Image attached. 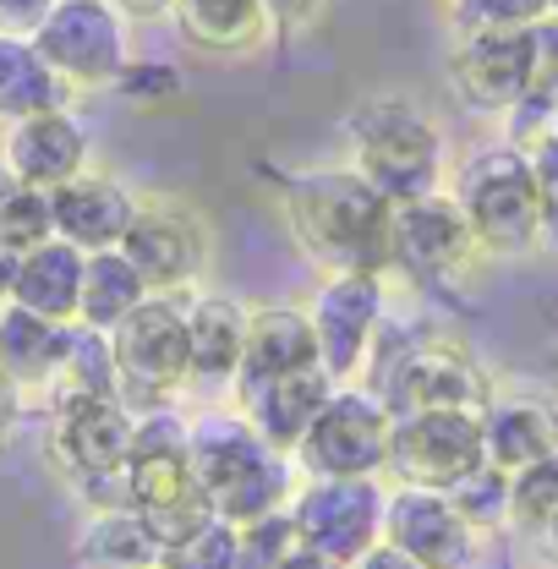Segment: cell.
Wrapping results in <instances>:
<instances>
[{
  "label": "cell",
  "instance_id": "obj_2",
  "mask_svg": "<svg viewBox=\"0 0 558 569\" xmlns=\"http://www.w3.org/2000/svg\"><path fill=\"white\" fill-rule=\"evenodd\" d=\"M127 509L148 526L159 548H176L198 526H209V493L192 471V427L176 417H148L132 432V460H127Z\"/></svg>",
  "mask_w": 558,
  "mask_h": 569
},
{
  "label": "cell",
  "instance_id": "obj_46",
  "mask_svg": "<svg viewBox=\"0 0 558 569\" xmlns=\"http://www.w3.org/2000/svg\"><path fill=\"white\" fill-rule=\"evenodd\" d=\"M542 542H548V548H554V553H558V515H554V520H548V531H542Z\"/></svg>",
  "mask_w": 558,
  "mask_h": 569
},
{
  "label": "cell",
  "instance_id": "obj_43",
  "mask_svg": "<svg viewBox=\"0 0 558 569\" xmlns=\"http://www.w3.org/2000/svg\"><path fill=\"white\" fill-rule=\"evenodd\" d=\"M275 569H340V565H329V559H318V553H307V548H290Z\"/></svg>",
  "mask_w": 558,
  "mask_h": 569
},
{
  "label": "cell",
  "instance_id": "obj_16",
  "mask_svg": "<svg viewBox=\"0 0 558 569\" xmlns=\"http://www.w3.org/2000/svg\"><path fill=\"white\" fill-rule=\"evenodd\" d=\"M383 542L427 569H466L477 548V526L455 509L449 493L400 488L395 498H383Z\"/></svg>",
  "mask_w": 558,
  "mask_h": 569
},
{
  "label": "cell",
  "instance_id": "obj_8",
  "mask_svg": "<svg viewBox=\"0 0 558 569\" xmlns=\"http://www.w3.org/2000/svg\"><path fill=\"white\" fill-rule=\"evenodd\" d=\"M389 406L378 395L340 389L323 400V411L301 432L296 455L318 482H350V477H372L389 460Z\"/></svg>",
  "mask_w": 558,
  "mask_h": 569
},
{
  "label": "cell",
  "instance_id": "obj_33",
  "mask_svg": "<svg viewBox=\"0 0 558 569\" xmlns=\"http://www.w3.org/2000/svg\"><path fill=\"white\" fill-rule=\"evenodd\" d=\"M236 553H241V526H230V520L213 515L209 526H198L192 537H181L176 548H165L159 569H236Z\"/></svg>",
  "mask_w": 558,
  "mask_h": 569
},
{
  "label": "cell",
  "instance_id": "obj_32",
  "mask_svg": "<svg viewBox=\"0 0 558 569\" xmlns=\"http://www.w3.org/2000/svg\"><path fill=\"white\" fill-rule=\"evenodd\" d=\"M554 515H558V449L548 460H537V466L509 477V526L542 537Z\"/></svg>",
  "mask_w": 558,
  "mask_h": 569
},
{
  "label": "cell",
  "instance_id": "obj_36",
  "mask_svg": "<svg viewBox=\"0 0 558 569\" xmlns=\"http://www.w3.org/2000/svg\"><path fill=\"white\" fill-rule=\"evenodd\" d=\"M449 498H455V509H460L471 526L509 520V477H504V471H492V466H482L477 477H466Z\"/></svg>",
  "mask_w": 558,
  "mask_h": 569
},
{
  "label": "cell",
  "instance_id": "obj_44",
  "mask_svg": "<svg viewBox=\"0 0 558 569\" xmlns=\"http://www.w3.org/2000/svg\"><path fill=\"white\" fill-rule=\"evenodd\" d=\"M11 192H17V176H11V170H6V159H0V209H6V198H11Z\"/></svg>",
  "mask_w": 558,
  "mask_h": 569
},
{
  "label": "cell",
  "instance_id": "obj_41",
  "mask_svg": "<svg viewBox=\"0 0 558 569\" xmlns=\"http://www.w3.org/2000/svg\"><path fill=\"white\" fill-rule=\"evenodd\" d=\"M350 569H427V565H417L411 553H400V548H389V542H378V548H367Z\"/></svg>",
  "mask_w": 558,
  "mask_h": 569
},
{
  "label": "cell",
  "instance_id": "obj_3",
  "mask_svg": "<svg viewBox=\"0 0 558 569\" xmlns=\"http://www.w3.org/2000/svg\"><path fill=\"white\" fill-rule=\"evenodd\" d=\"M350 170L383 192L389 203H411L438 192V164H444V142L438 127L406 99H372L350 116Z\"/></svg>",
  "mask_w": 558,
  "mask_h": 569
},
{
  "label": "cell",
  "instance_id": "obj_23",
  "mask_svg": "<svg viewBox=\"0 0 558 569\" xmlns=\"http://www.w3.org/2000/svg\"><path fill=\"white\" fill-rule=\"evenodd\" d=\"M71 351V329L67 323H50L17 301L0 307V372L11 383H44L61 372V361Z\"/></svg>",
  "mask_w": 558,
  "mask_h": 569
},
{
  "label": "cell",
  "instance_id": "obj_17",
  "mask_svg": "<svg viewBox=\"0 0 558 569\" xmlns=\"http://www.w3.org/2000/svg\"><path fill=\"white\" fill-rule=\"evenodd\" d=\"M312 367H323V361H318V340H312L307 312L263 307V312L247 318V346H241V367H236V400L252 406L263 389H275L279 378H296V372H312Z\"/></svg>",
  "mask_w": 558,
  "mask_h": 569
},
{
  "label": "cell",
  "instance_id": "obj_35",
  "mask_svg": "<svg viewBox=\"0 0 558 569\" xmlns=\"http://www.w3.org/2000/svg\"><path fill=\"white\" fill-rule=\"evenodd\" d=\"M290 548H296V526H290V515H263V520L241 526L236 569H275Z\"/></svg>",
  "mask_w": 558,
  "mask_h": 569
},
{
  "label": "cell",
  "instance_id": "obj_11",
  "mask_svg": "<svg viewBox=\"0 0 558 569\" xmlns=\"http://www.w3.org/2000/svg\"><path fill=\"white\" fill-rule=\"evenodd\" d=\"M455 93L471 110H520L537 93V28H477L455 44Z\"/></svg>",
  "mask_w": 558,
  "mask_h": 569
},
{
  "label": "cell",
  "instance_id": "obj_37",
  "mask_svg": "<svg viewBox=\"0 0 558 569\" xmlns=\"http://www.w3.org/2000/svg\"><path fill=\"white\" fill-rule=\"evenodd\" d=\"M116 88H121L127 99H138V104H159V99L181 93V71L176 67H153V61H132V67L116 77Z\"/></svg>",
  "mask_w": 558,
  "mask_h": 569
},
{
  "label": "cell",
  "instance_id": "obj_18",
  "mask_svg": "<svg viewBox=\"0 0 558 569\" xmlns=\"http://www.w3.org/2000/svg\"><path fill=\"white\" fill-rule=\"evenodd\" d=\"M312 340H318V361L329 378H350L367 356L372 323H378V274H335L318 290L312 312Z\"/></svg>",
  "mask_w": 558,
  "mask_h": 569
},
{
  "label": "cell",
  "instance_id": "obj_48",
  "mask_svg": "<svg viewBox=\"0 0 558 569\" xmlns=\"http://www.w3.org/2000/svg\"><path fill=\"white\" fill-rule=\"evenodd\" d=\"M548 17H558V0H548Z\"/></svg>",
  "mask_w": 558,
  "mask_h": 569
},
{
  "label": "cell",
  "instance_id": "obj_34",
  "mask_svg": "<svg viewBox=\"0 0 558 569\" xmlns=\"http://www.w3.org/2000/svg\"><path fill=\"white\" fill-rule=\"evenodd\" d=\"M548 17V0H455V28H537Z\"/></svg>",
  "mask_w": 558,
  "mask_h": 569
},
{
  "label": "cell",
  "instance_id": "obj_38",
  "mask_svg": "<svg viewBox=\"0 0 558 569\" xmlns=\"http://www.w3.org/2000/svg\"><path fill=\"white\" fill-rule=\"evenodd\" d=\"M531 170H537V192H542V224L558 230V132L554 138H531Z\"/></svg>",
  "mask_w": 558,
  "mask_h": 569
},
{
  "label": "cell",
  "instance_id": "obj_15",
  "mask_svg": "<svg viewBox=\"0 0 558 569\" xmlns=\"http://www.w3.org/2000/svg\"><path fill=\"white\" fill-rule=\"evenodd\" d=\"M411 411H488V378L449 340L417 346L389 372V417Z\"/></svg>",
  "mask_w": 558,
  "mask_h": 569
},
{
  "label": "cell",
  "instance_id": "obj_24",
  "mask_svg": "<svg viewBox=\"0 0 558 569\" xmlns=\"http://www.w3.org/2000/svg\"><path fill=\"white\" fill-rule=\"evenodd\" d=\"M176 28L187 44L209 50V56H241L258 50L269 33V11L263 0H176Z\"/></svg>",
  "mask_w": 558,
  "mask_h": 569
},
{
  "label": "cell",
  "instance_id": "obj_14",
  "mask_svg": "<svg viewBox=\"0 0 558 569\" xmlns=\"http://www.w3.org/2000/svg\"><path fill=\"white\" fill-rule=\"evenodd\" d=\"M116 252L138 269L148 296H170V290L192 284L203 269V224L181 203H138Z\"/></svg>",
  "mask_w": 558,
  "mask_h": 569
},
{
  "label": "cell",
  "instance_id": "obj_25",
  "mask_svg": "<svg viewBox=\"0 0 558 569\" xmlns=\"http://www.w3.org/2000/svg\"><path fill=\"white\" fill-rule=\"evenodd\" d=\"M329 395H335V378H329L323 367H312V372L279 378L275 389H263V395H258L252 406H241V411H247V422L258 427V438H263L269 449H296L301 432L312 427V417L323 411Z\"/></svg>",
  "mask_w": 558,
  "mask_h": 569
},
{
  "label": "cell",
  "instance_id": "obj_31",
  "mask_svg": "<svg viewBox=\"0 0 558 569\" xmlns=\"http://www.w3.org/2000/svg\"><path fill=\"white\" fill-rule=\"evenodd\" d=\"M67 372V395H88V400H121V378H116V356L110 340L93 329H71V351L61 361Z\"/></svg>",
  "mask_w": 558,
  "mask_h": 569
},
{
  "label": "cell",
  "instance_id": "obj_6",
  "mask_svg": "<svg viewBox=\"0 0 558 569\" xmlns=\"http://www.w3.org/2000/svg\"><path fill=\"white\" fill-rule=\"evenodd\" d=\"M406 488L455 493L466 477L488 466L482 449V411H411L389 422V460Z\"/></svg>",
  "mask_w": 558,
  "mask_h": 569
},
{
  "label": "cell",
  "instance_id": "obj_28",
  "mask_svg": "<svg viewBox=\"0 0 558 569\" xmlns=\"http://www.w3.org/2000/svg\"><path fill=\"white\" fill-rule=\"evenodd\" d=\"M138 301H148V284L121 252H88L82 263V301H77V323L93 335H110Z\"/></svg>",
  "mask_w": 558,
  "mask_h": 569
},
{
  "label": "cell",
  "instance_id": "obj_1",
  "mask_svg": "<svg viewBox=\"0 0 558 569\" xmlns=\"http://www.w3.org/2000/svg\"><path fill=\"white\" fill-rule=\"evenodd\" d=\"M389 198L372 192L356 170H307L285 187V219L296 241L335 274L389 269Z\"/></svg>",
  "mask_w": 558,
  "mask_h": 569
},
{
  "label": "cell",
  "instance_id": "obj_5",
  "mask_svg": "<svg viewBox=\"0 0 558 569\" xmlns=\"http://www.w3.org/2000/svg\"><path fill=\"white\" fill-rule=\"evenodd\" d=\"M455 203L471 219L477 247H488V252H526V247H537V241L548 236L531 153L515 148V142L477 153V159L460 170Z\"/></svg>",
  "mask_w": 558,
  "mask_h": 569
},
{
  "label": "cell",
  "instance_id": "obj_29",
  "mask_svg": "<svg viewBox=\"0 0 558 569\" xmlns=\"http://www.w3.org/2000/svg\"><path fill=\"white\" fill-rule=\"evenodd\" d=\"M44 241H56V213H50V192H28L17 187L0 209V296L11 290L17 269L28 252H39Z\"/></svg>",
  "mask_w": 558,
  "mask_h": 569
},
{
  "label": "cell",
  "instance_id": "obj_45",
  "mask_svg": "<svg viewBox=\"0 0 558 569\" xmlns=\"http://www.w3.org/2000/svg\"><path fill=\"white\" fill-rule=\"evenodd\" d=\"M6 417H11V378L0 372V427H6Z\"/></svg>",
  "mask_w": 558,
  "mask_h": 569
},
{
  "label": "cell",
  "instance_id": "obj_7",
  "mask_svg": "<svg viewBox=\"0 0 558 569\" xmlns=\"http://www.w3.org/2000/svg\"><path fill=\"white\" fill-rule=\"evenodd\" d=\"M33 50L67 88H99L132 67L127 17L110 0H56V11L33 33Z\"/></svg>",
  "mask_w": 558,
  "mask_h": 569
},
{
  "label": "cell",
  "instance_id": "obj_40",
  "mask_svg": "<svg viewBox=\"0 0 558 569\" xmlns=\"http://www.w3.org/2000/svg\"><path fill=\"white\" fill-rule=\"evenodd\" d=\"M263 11H269V28H279V33H301V28L318 22L323 0H263Z\"/></svg>",
  "mask_w": 558,
  "mask_h": 569
},
{
  "label": "cell",
  "instance_id": "obj_26",
  "mask_svg": "<svg viewBox=\"0 0 558 569\" xmlns=\"http://www.w3.org/2000/svg\"><path fill=\"white\" fill-rule=\"evenodd\" d=\"M44 110H67V82L39 61L33 39L0 33V121H28Z\"/></svg>",
  "mask_w": 558,
  "mask_h": 569
},
{
  "label": "cell",
  "instance_id": "obj_39",
  "mask_svg": "<svg viewBox=\"0 0 558 569\" xmlns=\"http://www.w3.org/2000/svg\"><path fill=\"white\" fill-rule=\"evenodd\" d=\"M50 11H56V0H0V33L6 39H33Z\"/></svg>",
  "mask_w": 558,
  "mask_h": 569
},
{
  "label": "cell",
  "instance_id": "obj_20",
  "mask_svg": "<svg viewBox=\"0 0 558 569\" xmlns=\"http://www.w3.org/2000/svg\"><path fill=\"white\" fill-rule=\"evenodd\" d=\"M132 192H121L110 176H71L67 187L50 192V213H56V236L71 241L77 252H116L127 224H132Z\"/></svg>",
  "mask_w": 558,
  "mask_h": 569
},
{
  "label": "cell",
  "instance_id": "obj_42",
  "mask_svg": "<svg viewBox=\"0 0 558 569\" xmlns=\"http://www.w3.org/2000/svg\"><path fill=\"white\" fill-rule=\"evenodd\" d=\"M127 22H153V17H170L176 11V0H110Z\"/></svg>",
  "mask_w": 558,
  "mask_h": 569
},
{
  "label": "cell",
  "instance_id": "obj_9",
  "mask_svg": "<svg viewBox=\"0 0 558 569\" xmlns=\"http://www.w3.org/2000/svg\"><path fill=\"white\" fill-rule=\"evenodd\" d=\"M110 356L121 395H170L192 378V346H187V312L170 296L138 301L116 329H110Z\"/></svg>",
  "mask_w": 558,
  "mask_h": 569
},
{
  "label": "cell",
  "instance_id": "obj_21",
  "mask_svg": "<svg viewBox=\"0 0 558 569\" xmlns=\"http://www.w3.org/2000/svg\"><path fill=\"white\" fill-rule=\"evenodd\" d=\"M482 449L488 466L515 477L558 449V411L542 400H488L482 411Z\"/></svg>",
  "mask_w": 558,
  "mask_h": 569
},
{
  "label": "cell",
  "instance_id": "obj_47",
  "mask_svg": "<svg viewBox=\"0 0 558 569\" xmlns=\"http://www.w3.org/2000/svg\"><path fill=\"white\" fill-rule=\"evenodd\" d=\"M548 121H554V132H558V88L548 93Z\"/></svg>",
  "mask_w": 558,
  "mask_h": 569
},
{
  "label": "cell",
  "instance_id": "obj_27",
  "mask_svg": "<svg viewBox=\"0 0 558 569\" xmlns=\"http://www.w3.org/2000/svg\"><path fill=\"white\" fill-rule=\"evenodd\" d=\"M187 346H192V378H236L241 346H247V312L230 296H209L187 312Z\"/></svg>",
  "mask_w": 558,
  "mask_h": 569
},
{
  "label": "cell",
  "instance_id": "obj_13",
  "mask_svg": "<svg viewBox=\"0 0 558 569\" xmlns=\"http://www.w3.org/2000/svg\"><path fill=\"white\" fill-rule=\"evenodd\" d=\"M471 252L482 247L455 198L427 192V198L389 209V269H406L417 280H444V274H460Z\"/></svg>",
  "mask_w": 558,
  "mask_h": 569
},
{
  "label": "cell",
  "instance_id": "obj_30",
  "mask_svg": "<svg viewBox=\"0 0 558 569\" xmlns=\"http://www.w3.org/2000/svg\"><path fill=\"white\" fill-rule=\"evenodd\" d=\"M159 542L148 537V526H142L132 509H110L99 526H93V537L82 542V559L99 569H159Z\"/></svg>",
  "mask_w": 558,
  "mask_h": 569
},
{
  "label": "cell",
  "instance_id": "obj_12",
  "mask_svg": "<svg viewBox=\"0 0 558 569\" xmlns=\"http://www.w3.org/2000/svg\"><path fill=\"white\" fill-rule=\"evenodd\" d=\"M132 432L138 422L127 417L121 400H88V395H61L56 427H50V455L56 466L88 482H127L132 460Z\"/></svg>",
  "mask_w": 558,
  "mask_h": 569
},
{
  "label": "cell",
  "instance_id": "obj_10",
  "mask_svg": "<svg viewBox=\"0 0 558 569\" xmlns=\"http://www.w3.org/2000/svg\"><path fill=\"white\" fill-rule=\"evenodd\" d=\"M296 526V548L350 569L367 548H378L383 537V493L372 488V477H350V482H312L290 509Z\"/></svg>",
  "mask_w": 558,
  "mask_h": 569
},
{
  "label": "cell",
  "instance_id": "obj_4",
  "mask_svg": "<svg viewBox=\"0 0 558 569\" xmlns=\"http://www.w3.org/2000/svg\"><path fill=\"white\" fill-rule=\"evenodd\" d=\"M192 471L209 493V509L230 526H252L279 515L285 498V466L279 449L258 438L252 422H203L192 432Z\"/></svg>",
  "mask_w": 558,
  "mask_h": 569
},
{
  "label": "cell",
  "instance_id": "obj_19",
  "mask_svg": "<svg viewBox=\"0 0 558 569\" xmlns=\"http://www.w3.org/2000/svg\"><path fill=\"white\" fill-rule=\"evenodd\" d=\"M0 159L17 176V187L56 192V187H67L71 176H82V164H88V132L77 127V116H67V110H44V116L11 121V138H6Z\"/></svg>",
  "mask_w": 558,
  "mask_h": 569
},
{
  "label": "cell",
  "instance_id": "obj_22",
  "mask_svg": "<svg viewBox=\"0 0 558 569\" xmlns=\"http://www.w3.org/2000/svg\"><path fill=\"white\" fill-rule=\"evenodd\" d=\"M82 263H88V252H77L71 241H44L39 252H28L22 258V269H17V280H11V301L17 307H28V312H39V318H50V323H77V301H82Z\"/></svg>",
  "mask_w": 558,
  "mask_h": 569
}]
</instances>
